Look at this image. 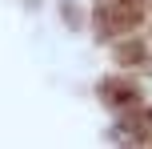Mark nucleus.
I'll return each mask as SVG.
<instances>
[{"label": "nucleus", "mask_w": 152, "mask_h": 149, "mask_svg": "<svg viewBox=\"0 0 152 149\" xmlns=\"http://www.w3.org/2000/svg\"><path fill=\"white\" fill-rule=\"evenodd\" d=\"M140 20V0H96V32L100 36H120L136 28Z\"/></svg>", "instance_id": "obj_1"}, {"label": "nucleus", "mask_w": 152, "mask_h": 149, "mask_svg": "<svg viewBox=\"0 0 152 149\" xmlns=\"http://www.w3.org/2000/svg\"><path fill=\"white\" fill-rule=\"evenodd\" d=\"M100 93H104V101H112V105H128V101H136V85H132V81H120V77L100 81Z\"/></svg>", "instance_id": "obj_2"}]
</instances>
